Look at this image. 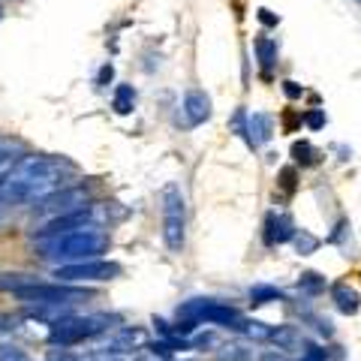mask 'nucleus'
I'll list each match as a JSON object with an SVG mask.
<instances>
[{
  "label": "nucleus",
  "mask_w": 361,
  "mask_h": 361,
  "mask_svg": "<svg viewBox=\"0 0 361 361\" xmlns=\"http://www.w3.org/2000/svg\"><path fill=\"white\" fill-rule=\"evenodd\" d=\"M16 298L21 301H27V304H37V307H70V304L75 301H85L90 298V292L87 289H78L73 283H30L25 289H18L16 292Z\"/></svg>",
  "instance_id": "7ed1b4c3"
},
{
  "label": "nucleus",
  "mask_w": 361,
  "mask_h": 361,
  "mask_svg": "<svg viewBox=\"0 0 361 361\" xmlns=\"http://www.w3.org/2000/svg\"><path fill=\"white\" fill-rule=\"evenodd\" d=\"M87 208V190L85 187H66V190H54L45 199L37 202V214L39 217H63V214H75Z\"/></svg>",
  "instance_id": "423d86ee"
},
{
  "label": "nucleus",
  "mask_w": 361,
  "mask_h": 361,
  "mask_svg": "<svg viewBox=\"0 0 361 361\" xmlns=\"http://www.w3.org/2000/svg\"><path fill=\"white\" fill-rule=\"evenodd\" d=\"M49 361H78L75 355H70V353H63V349H61V353H51L49 355Z\"/></svg>",
  "instance_id": "c756f323"
},
{
  "label": "nucleus",
  "mask_w": 361,
  "mask_h": 361,
  "mask_svg": "<svg viewBox=\"0 0 361 361\" xmlns=\"http://www.w3.org/2000/svg\"><path fill=\"white\" fill-rule=\"evenodd\" d=\"M109 78H111V66H103V70H99V85L109 82Z\"/></svg>",
  "instance_id": "2f4dec72"
},
{
  "label": "nucleus",
  "mask_w": 361,
  "mask_h": 361,
  "mask_svg": "<svg viewBox=\"0 0 361 361\" xmlns=\"http://www.w3.org/2000/svg\"><path fill=\"white\" fill-rule=\"evenodd\" d=\"M90 223V211H75V214H63V217H51L45 220L42 229H37V238L39 241H49V238H58V235H66L73 229H82V226Z\"/></svg>",
  "instance_id": "0eeeda50"
},
{
  "label": "nucleus",
  "mask_w": 361,
  "mask_h": 361,
  "mask_svg": "<svg viewBox=\"0 0 361 361\" xmlns=\"http://www.w3.org/2000/svg\"><path fill=\"white\" fill-rule=\"evenodd\" d=\"M109 247V235L99 229V226L87 223L82 229H73L58 238L39 241V256L49 259L54 265H73V262H87V259H97Z\"/></svg>",
  "instance_id": "f257e3e1"
},
{
  "label": "nucleus",
  "mask_w": 361,
  "mask_h": 361,
  "mask_svg": "<svg viewBox=\"0 0 361 361\" xmlns=\"http://www.w3.org/2000/svg\"><path fill=\"white\" fill-rule=\"evenodd\" d=\"M111 322H115V316H106V313H99V316H61V319L51 322L49 341L54 346L66 349V346L87 341V337H97L99 331H106Z\"/></svg>",
  "instance_id": "f03ea898"
},
{
  "label": "nucleus",
  "mask_w": 361,
  "mask_h": 361,
  "mask_svg": "<svg viewBox=\"0 0 361 361\" xmlns=\"http://www.w3.org/2000/svg\"><path fill=\"white\" fill-rule=\"evenodd\" d=\"M292 241H295V250H298L301 256H310L316 247H319V238H313V235H310V232H304V229H298Z\"/></svg>",
  "instance_id": "aec40b11"
},
{
  "label": "nucleus",
  "mask_w": 361,
  "mask_h": 361,
  "mask_svg": "<svg viewBox=\"0 0 361 361\" xmlns=\"http://www.w3.org/2000/svg\"><path fill=\"white\" fill-rule=\"evenodd\" d=\"M0 18H4V6H0Z\"/></svg>",
  "instance_id": "72a5a7b5"
},
{
  "label": "nucleus",
  "mask_w": 361,
  "mask_h": 361,
  "mask_svg": "<svg viewBox=\"0 0 361 361\" xmlns=\"http://www.w3.org/2000/svg\"><path fill=\"white\" fill-rule=\"evenodd\" d=\"M331 301L343 316H355L361 310V295L349 283H334L331 286Z\"/></svg>",
  "instance_id": "9d476101"
},
{
  "label": "nucleus",
  "mask_w": 361,
  "mask_h": 361,
  "mask_svg": "<svg viewBox=\"0 0 361 361\" xmlns=\"http://www.w3.org/2000/svg\"><path fill=\"white\" fill-rule=\"evenodd\" d=\"M280 184H283L286 193H292V190H295V169H283V172H280Z\"/></svg>",
  "instance_id": "393cba45"
},
{
  "label": "nucleus",
  "mask_w": 361,
  "mask_h": 361,
  "mask_svg": "<svg viewBox=\"0 0 361 361\" xmlns=\"http://www.w3.org/2000/svg\"><path fill=\"white\" fill-rule=\"evenodd\" d=\"M256 58H259V66H262V73L268 75L271 66L277 61V42L268 39V37H259L256 39Z\"/></svg>",
  "instance_id": "4468645a"
},
{
  "label": "nucleus",
  "mask_w": 361,
  "mask_h": 361,
  "mask_svg": "<svg viewBox=\"0 0 361 361\" xmlns=\"http://www.w3.org/2000/svg\"><path fill=\"white\" fill-rule=\"evenodd\" d=\"M187 205H184V196L175 184H169L163 190V241L172 253H180L187 238Z\"/></svg>",
  "instance_id": "20e7f679"
},
{
  "label": "nucleus",
  "mask_w": 361,
  "mask_h": 361,
  "mask_svg": "<svg viewBox=\"0 0 361 361\" xmlns=\"http://www.w3.org/2000/svg\"><path fill=\"white\" fill-rule=\"evenodd\" d=\"M283 123H286V130H295L298 123H301V118H295L292 111H286V115H283Z\"/></svg>",
  "instance_id": "c85d7f7f"
},
{
  "label": "nucleus",
  "mask_w": 361,
  "mask_h": 361,
  "mask_svg": "<svg viewBox=\"0 0 361 361\" xmlns=\"http://www.w3.org/2000/svg\"><path fill=\"white\" fill-rule=\"evenodd\" d=\"M0 361H30L25 355V349H18L13 343H0Z\"/></svg>",
  "instance_id": "5701e85b"
},
{
  "label": "nucleus",
  "mask_w": 361,
  "mask_h": 361,
  "mask_svg": "<svg viewBox=\"0 0 361 361\" xmlns=\"http://www.w3.org/2000/svg\"><path fill=\"white\" fill-rule=\"evenodd\" d=\"M304 123H307L310 130H322L325 127V115H322L319 109H310L307 115H304Z\"/></svg>",
  "instance_id": "b1692460"
},
{
  "label": "nucleus",
  "mask_w": 361,
  "mask_h": 361,
  "mask_svg": "<svg viewBox=\"0 0 361 361\" xmlns=\"http://www.w3.org/2000/svg\"><path fill=\"white\" fill-rule=\"evenodd\" d=\"M184 115L190 127H199V123H205L211 118V99L205 90H190L184 97Z\"/></svg>",
  "instance_id": "6e6552de"
},
{
  "label": "nucleus",
  "mask_w": 361,
  "mask_h": 361,
  "mask_svg": "<svg viewBox=\"0 0 361 361\" xmlns=\"http://www.w3.org/2000/svg\"><path fill=\"white\" fill-rule=\"evenodd\" d=\"M54 277L61 283H94V280H115L121 277L118 262H106V259H87V262H73V265H58Z\"/></svg>",
  "instance_id": "39448f33"
},
{
  "label": "nucleus",
  "mask_w": 361,
  "mask_h": 361,
  "mask_svg": "<svg viewBox=\"0 0 361 361\" xmlns=\"http://www.w3.org/2000/svg\"><path fill=\"white\" fill-rule=\"evenodd\" d=\"M271 301H283V292L277 286H253L250 289V304L259 307V304H271Z\"/></svg>",
  "instance_id": "a211bd4d"
},
{
  "label": "nucleus",
  "mask_w": 361,
  "mask_h": 361,
  "mask_svg": "<svg viewBox=\"0 0 361 361\" xmlns=\"http://www.w3.org/2000/svg\"><path fill=\"white\" fill-rule=\"evenodd\" d=\"M9 208H13V205H9V202H4V199H0V223H4V220H6V214H9Z\"/></svg>",
  "instance_id": "7c9ffc66"
},
{
  "label": "nucleus",
  "mask_w": 361,
  "mask_h": 361,
  "mask_svg": "<svg viewBox=\"0 0 361 361\" xmlns=\"http://www.w3.org/2000/svg\"><path fill=\"white\" fill-rule=\"evenodd\" d=\"M292 157H295V163H301V166H313L316 160H319V154H316V148L310 142H295L292 145Z\"/></svg>",
  "instance_id": "6ab92c4d"
},
{
  "label": "nucleus",
  "mask_w": 361,
  "mask_h": 361,
  "mask_svg": "<svg viewBox=\"0 0 361 361\" xmlns=\"http://www.w3.org/2000/svg\"><path fill=\"white\" fill-rule=\"evenodd\" d=\"M283 94H286L289 99H298L304 90H301V85H295V82H283Z\"/></svg>",
  "instance_id": "bb28decb"
},
{
  "label": "nucleus",
  "mask_w": 361,
  "mask_h": 361,
  "mask_svg": "<svg viewBox=\"0 0 361 361\" xmlns=\"http://www.w3.org/2000/svg\"><path fill=\"white\" fill-rule=\"evenodd\" d=\"M133 106H135V90H133V85H118L115 99H111V109H115L118 115H130Z\"/></svg>",
  "instance_id": "dca6fc26"
},
{
  "label": "nucleus",
  "mask_w": 361,
  "mask_h": 361,
  "mask_svg": "<svg viewBox=\"0 0 361 361\" xmlns=\"http://www.w3.org/2000/svg\"><path fill=\"white\" fill-rule=\"evenodd\" d=\"M217 358L220 361H256V353L244 343H223L217 346Z\"/></svg>",
  "instance_id": "2eb2a0df"
},
{
  "label": "nucleus",
  "mask_w": 361,
  "mask_h": 361,
  "mask_svg": "<svg viewBox=\"0 0 361 361\" xmlns=\"http://www.w3.org/2000/svg\"><path fill=\"white\" fill-rule=\"evenodd\" d=\"M30 283H37V277H30V274H0V292H16L18 289H25Z\"/></svg>",
  "instance_id": "f3484780"
},
{
  "label": "nucleus",
  "mask_w": 361,
  "mask_h": 361,
  "mask_svg": "<svg viewBox=\"0 0 361 361\" xmlns=\"http://www.w3.org/2000/svg\"><path fill=\"white\" fill-rule=\"evenodd\" d=\"M358 4H361V0H358Z\"/></svg>",
  "instance_id": "f704fd0d"
},
{
  "label": "nucleus",
  "mask_w": 361,
  "mask_h": 361,
  "mask_svg": "<svg viewBox=\"0 0 361 361\" xmlns=\"http://www.w3.org/2000/svg\"><path fill=\"white\" fill-rule=\"evenodd\" d=\"M262 361H286V358H283V355H277V353H268Z\"/></svg>",
  "instance_id": "473e14b6"
},
{
  "label": "nucleus",
  "mask_w": 361,
  "mask_h": 361,
  "mask_svg": "<svg viewBox=\"0 0 361 361\" xmlns=\"http://www.w3.org/2000/svg\"><path fill=\"white\" fill-rule=\"evenodd\" d=\"M295 226H292L289 214H268L265 220V244H283L295 238Z\"/></svg>",
  "instance_id": "1a4fd4ad"
},
{
  "label": "nucleus",
  "mask_w": 361,
  "mask_h": 361,
  "mask_svg": "<svg viewBox=\"0 0 361 361\" xmlns=\"http://www.w3.org/2000/svg\"><path fill=\"white\" fill-rule=\"evenodd\" d=\"M271 139V118L268 115H250L247 118V142L250 145H265Z\"/></svg>",
  "instance_id": "9b49d317"
},
{
  "label": "nucleus",
  "mask_w": 361,
  "mask_h": 361,
  "mask_svg": "<svg viewBox=\"0 0 361 361\" xmlns=\"http://www.w3.org/2000/svg\"><path fill=\"white\" fill-rule=\"evenodd\" d=\"M298 286H301L304 292H310V295H316V292L325 289V277H319L316 271H304L301 280H298Z\"/></svg>",
  "instance_id": "412c9836"
},
{
  "label": "nucleus",
  "mask_w": 361,
  "mask_h": 361,
  "mask_svg": "<svg viewBox=\"0 0 361 361\" xmlns=\"http://www.w3.org/2000/svg\"><path fill=\"white\" fill-rule=\"evenodd\" d=\"M145 343V331L142 329H121L111 341V349L115 353H130V349H139Z\"/></svg>",
  "instance_id": "ddd939ff"
},
{
  "label": "nucleus",
  "mask_w": 361,
  "mask_h": 361,
  "mask_svg": "<svg viewBox=\"0 0 361 361\" xmlns=\"http://www.w3.org/2000/svg\"><path fill=\"white\" fill-rule=\"evenodd\" d=\"M259 21H262V25H268V27H274V25H277V16H271L268 9H259Z\"/></svg>",
  "instance_id": "cd10ccee"
},
{
  "label": "nucleus",
  "mask_w": 361,
  "mask_h": 361,
  "mask_svg": "<svg viewBox=\"0 0 361 361\" xmlns=\"http://www.w3.org/2000/svg\"><path fill=\"white\" fill-rule=\"evenodd\" d=\"M244 334H247V337H253V341H268V337H271V329H268L265 322L247 319V322H244Z\"/></svg>",
  "instance_id": "4be33fe9"
},
{
  "label": "nucleus",
  "mask_w": 361,
  "mask_h": 361,
  "mask_svg": "<svg viewBox=\"0 0 361 361\" xmlns=\"http://www.w3.org/2000/svg\"><path fill=\"white\" fill-rule=\"evenodd\" d=\"M271 343H277V349H301L304 337L295 325H280V329H271Z\"/></svg>",
  "instance_id": "f8f14e48"
},
{
  "label": "nucleus",
  "mask_w": 361,
  "mask_h": 361,
  "mask_svg": "<svg viewBox=\"0 0 361 361\" xmlns=\"http://www.w3.org/2000/svg\"><path fill=\"white\" fill-rule=\"evenodd\" d=\"M18 329V322L13 319V316H4L0 313V334H13Z\"/></svg>",
  "instance_id": "a878e982"
}]
</instances>
